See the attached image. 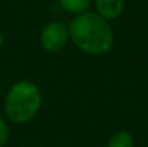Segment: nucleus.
<instances>
[{"mask_svg": "<svg viewBox=\"0 0 148 147\" xmlns=\"http://www.w3.org/2000/svg\"><path fill=\"white\" fill-rule=\"evenodd\" d=\"M68 30L69 41L89 56H103L112 50L115 43L111 22L91 10L73 16L68 25Z\"/></svg>", "mask_w": 148, "mask_h": 147, "instance_id": "1", "label": "nucleus"}, {"mask_svg": "<svg viewBox=\"0 0 148 147\" xmlns=\"http://www.w3.org/2000/svg\"><path fill=\"white\" fill-rule=\"evenodd\" d=\"M43 95L40 88L27 79L14 82L4 97V115L13 124H27L40 111Z\"/></svg>", "mask_w": 148, "mask_h": 147, "instance_id": "2", "label": "nucleus"}, {"mask_svg": "<svg viewBox=\"0 0 148 147\" xmlns=\"http://www.w3.org/2000/svg\"><path fill=\"white\" fill-rule=\"evenodd\" d=\"M69 42L68 25L63 22H50L48 23L39 35V43L46 52L55 53L65 48Z\"/></svg>", "mask_w": 148, "mask_h": 147, "instance_id": "3", "label": "nucleus"}, {"mask_svg": "<svg viewBox=\"0 0 148 147\" xmlns=\"http://www.w3.org/2000/svg\"><path fill=\"white\" fill-rule=\"evenodd\" d=\"M95 13L108 22L118 19L125 9V0H92Z\"/></svg>", "mask_w": 148, "mask_h": 147, "instance_id": "4", "label": "nucleus"}, {"mask_svg": "<svg viewBox=\"0 0 148 147\" xmlns=\"http://www.w3.org/2000/svg\"><path fill=\"white\" fill-rule=\"evenodd\" d=\"M135 146V139L134 136L127 131V130H118L111 134L108 139L106 147H134Z\"/></svg>", "mask_w": 148, "mask_h": 147, "instance_id": "5", "label": "nucleus"}, {"mask_svg": "<svg viewBox=\"0 0 148 147\" xmlns=\"http://www.w3.org/2000/svg\"><path fill=\"white\" fill-rule=\"evenodd\" d=\"M58 1L63 12L71 13L73 16L88 12L89 6L92 4V0H58Z\"/></svg>", "mask_w": 148, "mask_h": 147, "instance_id": "6", "label": "nucleus"}, {"mask_svg": "<svg viewBox=\"0 0 148 147\" xmlns=\"http://www.w3.org/2000/svg\"><path fill=\"white\" fill-rule=\"evenodd\" d=\"M10 137V128L7 124V120L0 114V147H4L6 143L9 141Z\"/></svg>", "mask_w": 148, "mask_h": 147, "instance_id": "7", "label": "nucleus"}, {"mask_svg": "<svg viewBox=\"0 0 148 147\" xmlns=\"http://www.w3.org/2000/svg\"><path fill=\"white\" fill-rule=\"evenodd\" d=\"M3 43H4V36H3V33L0 32V48L3 46Z\"/></svg>", "mask_w": 148, "mask_h": 147, "instance_id": "8", "label": "nucleus"}]
</instances>
